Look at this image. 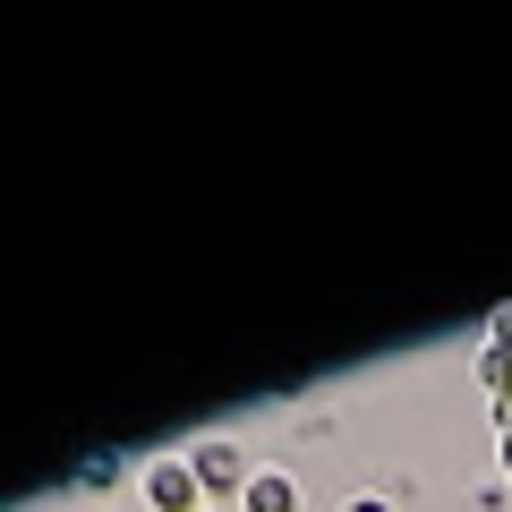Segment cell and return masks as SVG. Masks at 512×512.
Returning <instances> with one entry per match:
<instances>
[{
    "label": "cell",
    "instance_id": "cell-2",
    "mask_svg": "<svg viewBox=\"0 0 512 512\" xmlns=\"http://www.w3.org/2000/svg\"><path fill=\"white\" fill-rule=\"evenodd\" d=\"M137 495H146V512H214L205 487H197V470H188V453H154L137 470Z\"/></svg>",
    "mask_w": 512,
    "mask_h": 512
},
{
    "label": "cell",
    "instance_id": "cell-3",
    "mask_svg": "<svg viewBox=\"0 0 512 512\" xmlns=\"http://www.w3.org/2000/svg\"><path fill=\"white\" fill-rule=\"evenodd\" d=\"M239 512H299V478L282 461H256V478L239 487Z\"/></svg>",
    "mask_w": 512,
    "mask_h": 512
},
{
    "label": "cell",
    "instance_id": "cell-1",
    "mask_svg": "<svg viewBox=\"0 0 512 512\" xmlns=\"http://www.w3.org/2000/svg\"><path fill=\"white\" fill-rule=\"evenodd\" d=\"M188 470H197L205 504H214V495H231V504H239V487L256 478V461H248V444H239V436H197V444H188Z\"/></svg>",
    "mask_w": 512,
    "mask_h": 512
},
{
    "label": "cell",
    "instance_id": "cell-6",
    "mask_svg": "<svg viewBox=\"0 0 512 512\" xmlns=\"http://www.w3.org/2000/svg\"><path fill=\"white\" fill-rule=\"evenodd\" d=\"M350 512H393V504H384V495H350Z\"/></svg>",
    "mask_w": 512,
    "mask_h": 512
},
{
    "label": "cell",
    "instance_id": "cell-7",
    "mask_svg": "<svg viewBox=\"0 0 512 512\" xmlns=\"http://www.w3.org/2000/svg\"><path fill=\"white\" fill-rule=\"evenodd\" d=\"M495 470H504V478H512V427H504V444H495Z\"/></svg>",
    "mask_w": 512,
    "mask_h": 512
},
{
    "label": "cell",
    "instance_id": "cell-4",
    "mask_svg": "<svg viewBox=\"0 0 512 512\" xmlns=\"http://www.w3.org/2000/svg\"><path fill=\"white\" fill-rule=\"evenodd\" d=\"M111 478H120V461H111V453H94L86 470H77V487H111Z\"/></svg>",
    "mask_w": 512,
    "mask_h": 512
},
{
    "label": "cell",
    "instance_id": "cell-5",
    "mask_svg": "<svg viewBox=\"0 0 512 512\" xmlns=\"http://www.w3.org/2000/svg\"><path fill=\"white\" fill-rule=\"evenodd\" d=\"M478 342H495V350H512V308H495V316H487V333H478Z\"/></svg>",
    "mask_w": 512,
    "mask_h": 512
}]
</instances>
